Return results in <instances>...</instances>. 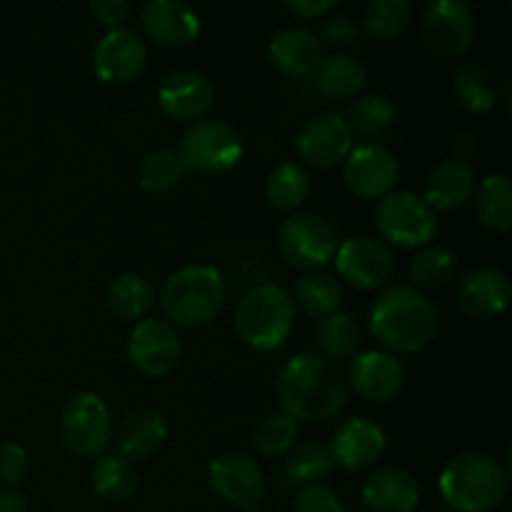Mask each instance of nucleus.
<instances>
[{
    "instance_id": "412c9836",
    "label": "nucleus",
    "mask_w": 512,
    "mask_h": 512,
    "mask_svg": "<svg viewBox=\"0 0 512 512\" xmlns=\"http://www.w3.org/2000/svg\"><path fill=\"white\" fill-rule=\"evenodd\" d=\"M110 435H113L115 455L135 465L158 453L168 435V425L160 410L135 408L118 420Z\"/></svg>"
},
{
    "instance_id": "dca6fc26",
    "label": "nucleus",
    "mask_w": 512,
    "mask_h": 512,
    "mask_svg": "<svg viewBox=\"0 0 512 512\" xmlns=\"http://www.w3.org/2000/svg\"><path fill=\"white\" fill-rule=\"evenodd\" d=\"M298 155L313 168H333L343 163L348 153L353 150V133L343 115L338 113H320L305 120L295 138Z\"/></svg>"
},
{
    "instance_id": "58836bf2",
    "label": "nucleus",
    "mask_w": 512,
    "mask_h": 512,
    "mask_svg": "<svg viewBox=\"0 0 512 512\" xmlns=\"http://www.w3.org/2000/svg\"><path fill=\"white\" fill-rule=\"evenodd\" d=\"M295 438H298V423L285 413L265 415L258 425H255L253 443L260 455L265 458H275L288 450H293Z\"/></svg>"
},
{
    "instance_id": "c03bdc74",
    "label": "nucleus",
    "mask_w": 512,
    "mask_h": 512,
    "mask_svg": "<svg viewBox=\"0 0 512 512\" xmlns=\"http://www.w3.org/2000/svg\"><path fill=\"white\" fill-rule=\"evenodd\" d=\"M283 5L300 18H320L335 10V0H285Z\"/></svg>"
},
{
    "instance_id": "c9c22d12",
    "label": "nucleus",
    "mask_w": 512,
    "mask_h": 512,
    "mask_svg": "<svg viewBox=\"0 0 512 512\" xmlns=\"http://www.w3.org/2000/svg\"><path fill=\"white\" fill-rule=\"evenodd\" d=\"M455 273V250L448 245L428 243L410 260V285L413 288H440Z\"/></svg>"
},
{
    "instance_id": "e433bc0d",
    "label": "nucleus",
    "mask_w": 512,
    "mask_h": 512,
    "mask_svg": "<svg viewBox=\"0 0 512 512\" xmlns=\"http://www.w3.org/2000/svg\"><path fill=\"white\" fill-rule=\"evenodd\" d=\"M413 20L410 0H370L363 10V28L370 38L393 40Z\"/></svg>"
},
{
    "instance_id": "aec40b11",
    "label": "nucleus",
    "mask_w": 512,
    "mask_h": 512,
    "mask_svg": "<svg viewBox=\"0 0 512 512\" xmlns=\"http://www.w3.org/2000/svg\"><path fill=\"white\" fill-rule=\"evenodd\" d=\"M140 23L153 43L183 48L200 33V18L183 0H148L140 8Z\"/></svg>"
},
{
    "instance_id": "4c0bfd02",
    "label": "nucleus",
    "mask_w": 512,
    "mask_h": 512,
    "mask_svg": "<svg viewBox=\"0 0 512 512\" xmlns=\"http://www.w3.org/2000/svg\"><path fill=\"white\" fill-rule=\"evenodd\" d=\"M183 163L173 148H155L140 160L138 183L145 193H170L183 178Z\"/></svg>"
},
{
    "instance_id": "79ce46f5",
    "label": "nucleus",
    "mask_w": 512,
    "mask_h": 512,
    "mask_svg": "<svg viewBox=\"0 0 512 512\" xmlns=\"http://www.w3.org/2000/svg\"><path fill=\"white\" fill-rule=\"evenodd\" d=\"M28 475V453L15 443L0 445V483L18 485Z\"/></svg>"
},
{
    "instance_id": "de8ad7c7",
    "label": "nucleus",
    "mask_w": 512,
    "mask_h": 512,
    "mask_svg": "<svg viewBox=\"0 0 512 512\" xmlns=\"http://www.w3.org/2000/svg\"><path fill=\"white\" fill-rule=\"evenodd\" d=\"M243 512H263V510H258V508H245Z\"/></svg>"
},
{
    "instance_id": "72a5a7b5",
    "label": "nucleus",
    "mask_w": 512,
    "mask_h": 512,
    "mask_svg": "<svg viewBox=\"0 0 512 512\" xmlns=\"http://www.w3.org/2000/svg\"><path fill=\"white\" fill-rule=\"evenodd\" d=\"M265 195L278 210H295L308 200L310 175L300 163L285 160L268 173L265 180Z\"/></svg>"
},
{
    "instance_id": "f704fd0d",
    "label": "nucleus",
    "mask_w": 512,
    "mask_h": 512,
    "mask_svg": "<svg viewBox=\"0 0 512 512\" xmlns=\"http://www.w3.org/2000/svg\"><path fill=\"white\" fill-rule=\"evenodd\" d=\"M335 470V460L330 455V448L320 440H308L300 443L298 448L290 450L288 460H285V475L290 483L300 485H318L320 480L328 478Z\"/></svg>"
},
{
    "instance_id": "f3484780",
    "label": "nucleus",
    "mask_w": 512,
    "mask_h": 512,
    "mask_svg": "<svg viewBox=\"0 0 512 512\" xmlns=\"http://www.w3.org/2000/svg\"><path fill=\"white\" fill-rule=\"evenodd\" d=\"M148 60L145 40L133 28L108 30L93 50V70L103 83L125 85L135 80Z\"/></svg>"
},
{
    "instance_id": "ea45409f",
    "label": "nucleus",
    "mask_w": 512,
    "mask_h": 512,
    "mask_svg": "<svg viewBox=\"0 0 512 512\" xmlns=\"http://www.w3.org/2000/svg\"><path fill=\"white\" fill-rule=\"evenodd\" d=\"M295 512H345L338 495L328 485H305L295 495Z\"/></svg>"
},
{
    "instance_id": "cd10ccee",
    "label": "nucleus",
    "mask_w": 512,
    "mask_h": 512,
    "mask_svg": "<svg viewBox=\"0 0 512 512\" xmlns=\"http://www.w3.org/2000/svg\"><path fill=\"white\" fill-rule=\"evenodd\" d=\"M105 305L123 320H143L155 305V288L143 275L123 273L105 290Z\"/></svg>"
},
{
    "instance_id": "f8f14e48",
    "label": "nucleus",
    "mask_w": 512,
    "mask_h": 512,
    "mask_svg": "<svg viewBox=\"0 0 512 512\" xmlns=\"http://www.w3.org/2000/svg\"><path fill=\"white\" fill-rule=\"evenodd\" d=\"M183 345L173 323L160 318L138 320L128 338V358L140 373L163 378L178 365Z\"/></svg>"
},
{
    "instance_id": "6e6552de",
    "label": "nucleus",
    "mask_w": 512,
    "mask_h": 512,
    "mask_svg": "<svg viewBox=\"0 0 512 512\" xmlns=\"http://www.w3.org/2000/svg\"><path fill=\"white\" fill-rule=\"evenodd\" d=\"M243 138L225 120H198L185 130L175 150L183 168L198 173H225L243 158Z\"/></svg>"
},
{
    "instance_id": "4be33fe9",
    "label": "nucleus",
    "mask_w": 512,
    "mask_h": 512,
    "mask_svg": "<svg viewBox=\"0 0 512 512\" xmlns=\"http://www.w3.org/2000/svg\"><path fill=\"white\" fill-rule=\"evenodd\" d=\"M335 465L345 470H365L385 453V433L380 425L368 418H350L335 430L333 443L328 445Z\"/></svg>"
},
{
    "instance_id": "b1692460",
    "label": "nucleus",
    "mask_w": 512,
    "mask_h": 512,
    "mask_svg": "<svg viewBox=\"0 0 512 512\" xmlns=\"http://www.w3.org/2000/svg\"><path fill=\"white\" fill-rule=\"evenodd\" d=\"M268 55L275 68L288 75H310L318 70L323 60V43L320 35L310 28H283L273 35L268 45Z\"/></svg>"
},
{
    "instance_id": "423d86ee",
    "label": "nucleus",
    "mask_w": 512,
    "mask_h": 512,
    "mask_svg": "<svg viewBox=\"0 0 512 512\" xmlns=\"http://www.w3.org/2000/svg\"><path fill=\"white\" fill-rule=\"evenodd\" d=\"M375 225L388 243L400 248H423L438 233V215L410 190H390L375 205Z\"/></svg>"
},
{
    "instance_id": "39448f33",
    "label": "nucleus",
    "mask_w": 512,
    "mask_h": 512,
    "mask_svg": "<svg viewBox=\"0 0 512 512\" xmlns=\"http://www.w3.org/2000/svg\"><path fill=\"white\" fill-rule=\"evenodd\" d=\"M223 303L225 278L213 265H185L175 270L160 290V305L168 320L188 328L210 323Z\"/></svg>"
},
{
    "instance_id": "0eeeda50",
    "label": "nucleus",
    "mask_w": 512,
    "mask_h": 512,
    "mask_svg": "<svg viewBox=\"0 0 512 512\" xmlns=\"http://www.w3.org/2000/svg\"><path fill=\"white\" fill-rule=\"evenodd\" d=\"M338 235L333 225L315 213H295L278 230V253L290 268L315 273L333 263Z\"/></svg>"
},
{
    "instance_id": "49530a36",
    "label": "nucleus",
    "mask_w": 512,
    "mask_h": 512,
    "mask_svg": "<svg viewBox=\"0 0 512 512\" xmlns=\"http://www.w3.org/2000/svg\"><path fill=\"white\" fill-rule=\"evenodd\" d=\"M0 512H28V500L18 490H0Z\"/></svg>"
},
{
    "instance_id": "7c9ffc66",
    "label": "nucleus",
    "mask_w": 512,
    "mask_h": 512,
    "mask_svg": "<svg viewBox=\"0 0 512 512\" xmlns=\"http://www.w3.org/2000/svg\"><path fill=\"white\" fill-rule=\"evenodd\" d=\"M475 215L480 223L498 233L512 228V185L508 175L493 173L475 190Z\"/></svg>"
},
{
    "instance_id": "9b49d317",
    "label": "nucleus",
    "mask_w": 512,
    "mask_h": 512,
    "mask_svg": "<svg viewBox=\"0 0 512 512\" xmlns=\"http://www.w3.org/2000/svg\"><path fill=\"white\" fill-rule=\"evenodd\" d=\"M423 38L433 53L460 58L468 53L478 35V20L465 0H433L423 13Z\"/></svg>"
},
{
    "instance_id": "a19ab883",
    "label": "nucleus",
    "mask_w": 512,
    "mask_h": 512,
    "mask_svg": "<svg viewBox=\"0 0 512 512\" xmlns=\"http://www.w3.org/2000/svg\"><path fill=\"white\" fill-rule=\"evenodd\" d=\"M320 33H323V40L328 45H333V48H345V45H350L358 40L360 28H358V23L350 18V15L333 13L323 20V28H320ZM323 40H320V43H323Z\"/></svg>"
},
{
    "instance_id": "bb28decb",
    "label": "nucleus",
    "mask_w": 512,
    "mask_h": 512,
    "mask_svg": "<svg viewBox=\"0 0 512 512\" xmlns=\"http://www.w3.org/2000/svg\"><path fill=\"white\" fill-rule=\"evenodd\" d=\"M93 490L108 503H125L138 493V470L133 463L115 453H103L95 458L93 470H90Z\"/></svg>"
},
{
    "instance_id": "f03ea898",
    "label": "nucleus",
    "mask_w": 512,
    "mask_h": 512,
    "mask_svg": "<svg viewBox=\"0 0 512 512\" xmlns=\"http://www.w3.org/2000/svg\"><path fill=\"white\" fill-rule=\"evenodd\" d=\"M438 310L423 290L393 285L370 308V333L388 353H418L438 333Z\"/></svg>"
},
{
    "instance_id": "6ab92c4d",
    "label": "nucleus",
    "mask_w": 512,
    "mask_h": 512,
    "mask_svg": "<svg viewBox=\"0 0 512 512\" xmlns=\"http://www.w3.org/2000/svg\"><path fill=\"white\" fill-rule=\"evenodd\" d=\"M510 278L493 265L468 270L458 283V305L473 320H495L508 310Z\"/></svg>"
},
{
    "instance_id": "20e7f679",
    "label": "nucleus",
    "mask_w": 512,
    "mask_h": 512,
    "mask_svg": "<svg viewBox=\"0 0 512 512\" xmlns=\"http://www.w3.org/2000/svg\"><path fill=\"white\" fill-rule=\"evenodd\" d=\"M295 325V300L283 285L263 283L250 288L235 308V333L258 353L278 350Z\"/></svg>"
},
{
    "instance_id": "9d476101",
    "label": "nucleus",
    "mask_w": 512,
    "mask_h": 512,
    "mask_svg": "<svg viewBox=\"0 0 512 512\" xmlns=\"http://www.w3.org/2000/svg\"><path fill=\"white\" fill-rule=\"evenodd\" d=\"M335 268L343 280L360 290H378L393 280L398 258L385 240L358 235L348 238L335 250Z\"/></svg>"
},
{
    "instance_id": "c756f323",
    "label": "nucleus",
    "mask_w": 512,
    "mask_h": 512,
    "mask_svg": "<svg viewBox=\"0 0 512 512\" xmlns=\"http://www.w3.org/2000/svg\"><path fill=\"white\" fill-rule=\"evenodd\" d=\"M295 300H298L305 313L323 320L343 308L345 288L335 275L315 270V273H305L295 283Z\"/></svg>"
},
{
    "instance_id": "2f4dec72",
    "label": "nucleus",
    "mask_w": 512,
    "mask_h": 512,
    "mask_svg": "<svg viewBox=\"0 0 512 512\" xmlns=\"http://www.w3.org/2000/svg\"><path fill=\"white\" fill-rule=\"evenodd\" d=\"M453 93L458 103L470 113H488L498 103V78L485 65L465 63L455 73Z\"/></svg>"
},
{
    "instance_id": "393cba45",
    "label": "nucleus",
    "mask_w": 512,
    "mask_h": 512,
    "mask_svg": "<svg viewBox=\"0 0 512 512\" xmlns=\"http://www.w3.org/2000/svg\"><path fill=\"white\" fill-rule=\"evenodd\" d=\"M475 190V170L463 158H445L430 173L423 200L433 210H455L470 200Z\"/></svg>"
},
{
    "instance_id": "2eb2a0df",
    "label": "nucleus",
    "mask_w": 512,
    "mask_h": 512,
    "mask_svg": "<svg viewBox=\"0 0 512 512\" xmlns=\"http://www.w3.org/2000/svg\"><path fill=\"white\" fill-rule=\"evenodd\" d=\"M348 388L368 403H388L398 398L405 385V368L398 355L388 350H368L358 353L348 365Z\"/></svg>"
},
{
    "instance_id": "a18cd8bd",
    "label": "nucleus",
    "mask_w": 512,
    "mask_h": 512,
    "mask_svg": "<svg viewBox=\"0 0 512 512\" xmlns=\"http://www.w3.org/2000/svg\"><path fill=\"white\" fill-rule=\"evenodd\" d=\"M473 145H475V135L470 133V130H455L453 138H450V150L455 153L453 158H463L465 160V155L473 150Z\"/></svg>"
},
{
    "instance_id": "37998d69",
    "label": "nucleus",
    "mask_w": 512,
    "mask_h": 512,
    "mask_svg": "<svg viewBox=\"0 0 512 512\" xmlns=\"http://www.w3.org/2000/svg\"><path fill=\"white\" fill-rule=\"evenodd\" d=\"M130 5L125 0H90L88 13L95 23L105 25L108 30L123 28V20L128 18Z\"/></svg>"
},
{
    "instance_id": "f257e3e1",
    "label": "nucleus",
    "mask_w": 512,
    "mask_h": 512,
    "mask_svg": "<svg viewBox=\"0 0 512 512\" xmlns=\"http://www.w3.org/2000/svg\"><path fill=\"white\" fill-rule=\"evenodd\" d=\"M275 395L295 423H325L345 408L350 388L338 363L320 353H300L280 368Z\"/></svg>"
},
{
    "instance_id": "1a4fd4ad",
    "label": "nucleus",
    "mask_w": 512,
    "mask_h": 512,
    "mask_svg": "<svg viewBox=\"0 0 512 512\" xmlns=\"http://www.w3.org/2000/svg\"><path fill=\"white\" fill-rule=\"evenodd\" d=\"M60 433L65 445L83 458H100L110 445V413L100 395L75 393L65 400L60 413Z\"/></svg>"
},
{
    "instance_id": "c85d7f7f",
    "label": "nucleus",
    "mask_w": 512,
    "mask_h": 512,
    "mask_svg": "<svg viewBox=\"0 0 512 512\" xmlns=\"http://www.w3.org/2000/svg\"><path fill=\"white\" fill-rule=\"evenodd\" d=\"M395 118H398V108L383 93L360 95L348 105L343 115L350 133L360 135V138H378V135L388 133L393 128Z\"/></svg>"
},
{
    "instance_id": "473e14b6",
    "label": "nucleus",
    "mask_w": 512,
    "mask_h": 512,
    "mask_svg": "<svg viewBox=\"0 0 512 512\" xmlns=\"http://www.w3.org/2000/svg\"><path fill=\"white\" fill-rule=\"evenodd\" d=\"M318 343L323 348L325 358L333 360V363L335 360L355 358L360 345H363V328H360L358 318L353 313L338 310V313L320 320Z\"/></svg>"
},
{
    "instance_id": "ddd939ff",
    "label": "nucleus",
    "mask_w": 512,
    "mask_h": 512,
    "mask_svg": "<svg viewBox=\"0 0 512 512\" xmlns=\"http://www.w3.org/2000/svg\"><path fill=\"white\" fill-rule=\"evenodd\" d=\"M398 175V158L393 155V150L378 143H365L353 148L343 165V180L348 190L365 200L388 195L398 183Z\"/></svg>"
},
{
    "instance_id": "a878e982",
    "label": "nucleus",
    "mask_w": 512,
    "mask_h": 512,
    "mask_svg": "<svg viewBox=\"0 0 512 512\" xmlns=\"http://www.w3.org/2000/svg\"><path fill=\"white\" fill-rule=\"evenodd\" d=\"M368 83V70L363 60L350 53H333L320 60L315 70V85L320 93L335 100L355 98Z\"/></svg>"
},
{
    "instance_id": "a211bd4d",
    "label": "nucleus",
    "mask_w": 512,
    "mask_h": 512,
    "mask_svg": "<svg viewBox=\"0 0 512 512\" xmlns=\"http://www.w3.org/2000/svg\"><path fill=\"white\" fill-rule=\"evenodd\" d=\"M158 103L173 120H200L215 103V88L200 70L178 68L160 80Z\"/></svg>"
},
{
    "instance_id": "4468645a",
    "label": "nucleus",
    "mask_w": 512,
    "mask_h": 512,
    "mask_svg": "<svg viewBox=\"0 0 512 512\" xmlns=\"http://www.w3.org/2000/svg\"><path fill=\"white\" fill-rule=\"evenodd\" d=\"M210 488L235 508H255L265 495V473L250 455L230 450L218 455L208 468Z\"/></svg>"
},
{
    "instance_id": "5701e85b",
    "label": "nucleus",
    "mask_w": 512,
    "mask_h": 512,
    "mask_svg": "<svg viewBox=\"0 0 512 512\" xmlns=\"http://www.w3.org/2000/svg\"><path fill=\"white\" fill-rule=\"evenodd\" d=\"M363 503L373 512H413L420 503V483L405 468L385 465L365 480Z\"/></svg>"
},
{
    "instance_id": "7ed1b4c3",
    "label": "nucleus",
    "mask_w": 512,
    "mask_h": 512,
    "mask_svg": "<svg viewBox=\"0 0 512 512\" xmlns=\"http://www.w3.org/2000/svg\"><path fill=\"white\" fill-rule=\"evenodd\" d=\"M510 488L508 465L488 453H463L440 473L438 490L445 505L458 512H490Z\"/></svg>"
}]
</instances>
